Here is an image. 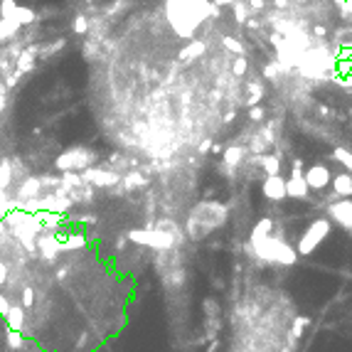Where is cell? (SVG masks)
<instances>
[{
	"label": "cell",
	"mask_w": 352,
	"mask_h": 352,
	"mask_svg": "<svg viewBox=\"0 0 352 352\" xmlns=\"http://www.w3.org/2000/svg\"><path fill=\"white\" fill-rule=\"evenodd\" d=\"M210 13H214L210 0H168V20L180 37H192Z\"/></svg>",
	"instance_id": "obj_1"
},
{
	"label": "cell",
	"mask_w": 352,
	"mask_h": 352,
	"mask_svg": "<svg viewBox=\"0 0 352 352\" xmlns=\"http://www.w3.org/2000/svg\"><path fill=\"white\" fill-rule=\"evenodd\" d=\"M227 222V207L219 202H199L195 210L190 212L187 219V237L190 239H202L212 229L222 227Z\"/></svg>",
	"instance_id": "obj_2"
},
{
	"label": "cell",
	"mask_w": 352,
	"mask_h": 352,
	"mask_svg": "<svg viewBox=\"0 0 352 352\" xmlns=\"http://www.w3.org/2000/svg\"><path fill=\"white\" fill-rule=\"evenodd\" d=\"M128 239L133 241V244L150 246L155 252H170L175 246V237L170 234L168 229H131Z\"/></svg>",
	"instance_id": "obj_3"
},
{
	"label": "cell",
	"mask_w": 352,
	"mask_h": 352,
	"mask_svg": "<svg viewBox=\"0 0 352 352\" xmlns=\"http://www.w3.org/2000/svg\"><path fill=\"white\" fill-rule=\"evenodd\" d=\"M94 160H96V155L91 153V150H86V148H69V150H64L55 160V168L62 170V172H69V170L84 172L86 168H91Z\"/></svg>",
	"instance_id": "obj_4"
},
{
	"label": "cell",
	"mask_w": 352,
	"mask_h": 352,
	"mask_svg": "<svg viewBox=\"0 0 352 352\" xmlns=\"http://www.w3.org/2000/svg\"><path fill=\"white\" fill-rule=\"evenodd\" d=\"M328 234H330V222H328V219H315V222H310V227L303 232V237L298 241V254H300V256L313 254L318 246H320V241H323Z\"/></svg>",
	"instance_id": "obj_5"
},
{
	"label": "cell",
	"mask_w": 352,
	"mask_h": 352,
	"mask_svg": "<svg viewBox=\"0 0 352 352\" xmlns=\"http://www.w3.org/2000/svg\"><path fill=\"white\" fill-rule=\"evenodd\" d=\"M84 183L94 185V187H111V185H118L123 178L118 172H111V170H101V168H86L82 172Z\"/></svg>",
	"instance_id": "obj_6"
},
{
	"label": "cell",
	"mask_w": 352,
	"mask_h": 352,
	"mask_svg": "<svg viewBox=\"0 0 352 352\" xmlns=\"http://www.w3.org/2000/svg\"><path fill=\"white\" fill-rule=\"evenodd\" d=\"M0 13H3V17L15 20V22H20V25H30V22L35 20V13H32L30 8L15 5L13 0H3V5H0Z\"/></svg>",
	"instance_id": "obj_7"
},
{
	"label": "cell",
	"mask_w": 352,
	"mask_h": 352,
	"mask_svg": "<svg viewBox=\"0 0 352 352\" xmlns=\"http://www.w3.org/2000/svg\"><path fill=\"white\" fill-rule=\"evenodd\" d=\"M261 190H264V197L271 199V202H281L283 197H288V192H286V180H283L281 175H266Z\"/></svg>",
	"instance_id": "obj_8"
},
{
	"label": "cell",
	"mask_w": 352,
	"mask_h": 352,
	"mask_svg": "<svg viewBox=\"0 0 352 352\" xmlns=\"http://www.w3.org/2000/svg\"><path fill=\"white\" fill-rule=\"evenodd\" d=\"M286 192H288V197H296V199H303L308 195V183L300 175V163H296V170H293L291 180L286 183Z\"/></svg>",
	"instance_id": "obj_9"
},
{
	"label": "cell",
	"mask_w": 352,
	"mask_h": 352,
	"mask_svg": "<svg viewBox=\"0 0 352 352\" xmlns=\"http://www.w3.org/2000/svg\"><path fill=\"white\" fill-rule=\"evenodd\" d=\"M303 178H306L308 187H313V190H323L325 185L330 183V170L325 168V165H310Z\"/></svg>",
	"instance_id": "obj_10"
},
{
	"label": "cell",
	"mask_w": 352,
	"mask_h": 352,
	"mask_svg": "<svg viewBox=\"0 0 352 352\" xmlns=\"http://www.w3.org/2000/svg\"><path fill=\"white\" fill-rule=\"evenodd\" d=\"M330 217H333L338 224H342L345 229H350L352 232V202L350 199L333 205V207H330Z\"/></svg>",
	"instance_id": "obj_11"
},
{
	"label": "cell",
	"mask_w": 352,
	"mask_h": 352,
	"mask_svg": "<svg viewBox=\"0 0 352 352\" xmlns=\"http://www.w3.org/2000/svg\"><path fill=\"white\" fill-rule=\"evenodd\" d=\"M333 187H335V195H340V197H350L352 195V178L350 175H338L335 183H333Z\"/></svg>",
	"instance_id": "obj_12"
},
{
	"label": "cell",
	"mask_w": 352,
	"mask_h": 352,
	"mask_svg": "<svg viewBox=\"0 0 352 352\" xmlns=\"http://www.w3.org/2000/svg\"><path fill=\"white\" fill-rule=\"evenodd\" d=\"M199 55H205V44H202V42H190V44H185V47H183L180 59L190 62V59H197Z\"/></svg>",
	"instance_id": "obj_13"
},
{
	"label": "cell",
	"mask_w": 352,
	"mask_h": 352,
	"mask_svg": "<svg viewBox=\"0 0 352 352\" xmlns=\"http://www.w3.org/2000/svg\"><path fill=\"white\" fill-rule=\"evenodd\" d=\"M241 158H244V148H241V145H232V148L224 150V163L229 168H237L241 163Z\"/></svg>",
	"instance_id": "obj_14"
},
{
	"label": "cell",
	"mask_w": 352,
	"mask_h": 352,
	"mask_svg": "<svg viewBox=\"0 0 352 352\" xmlns=\"http://www.w3.org/2000/svg\"><path fill=\"white\" fill-rule=\"evenodd\" d=\"M259 165L266 170V175H279V170H281V163H279L276 155H261L259 158Z\"/></svg>",
	"instance_id": "obj_15"
},
{
	"label": "cell",
	"mask_w": 352,
	"mask_h": 352,
	"mask_svg": "<svg viewBox=\"0 0 352 352\" xmlns=\"http://www.w3.org/2000/svg\"><path fill=\"white\" fill-rule=\"evenodd\" d=\"M22 28L20 22H15V20H8V17H3L0 20V40H8V37H13L17 30Z\"/></svg>",
	"instance_id": "obj_16"
},
{
	"label": "cell",
	"mask_w": 352,
	"mask_h": 352,
	"mask_svg": "<svg viewBox=\"0 0 352 352\" xmlns=\"http://www.w3.org/2000/svg\"><path fill=\"white\" fill-rule=\"evenodd\" d=\"M271 227H273V222H271V219H261L259 224L254 227V232H252V241L268 237V234H271Z\"/></svg>",
	"instance_id": "obj_17"
},
{
	"label": "cell",
	"mask_w": 352,
	"mask_h": 352,
	"mask_svg": "<svg viewBox=\"0 0 352 352\" xmlns=\"http://www.w3.org/2000/svg\"><path fill=\"white\" fill-rule=\"evenodd\" d=\"M8 345H10L13 350H20V347H22V330L10 328V330H8Z\"/></svg>",
	"instance_id": "obj_18"
},
{
	"label": "cell",
	"mask_w": 352,
	"mask_h": 352,
	"mask_svg": "<svg viewBox=\"0 0 352 352\" xmlns=\"http://www.w3.org/2000/svg\"><path fill=\"white\" fill-rule=\"evenodd\" d=\"M335 160H340L345 168H350L352 170V153H347V150H342V148H338L335 150Z\"/></svg>",
	"instance_id": "obj_19"
},
{
	"label": "cell",
	"mask_w": 352,
	"mask_h": 352,
	"mask_svg": "<svg viewBox=\"0 0 352 352\" xmlns=\"http://www.w3.org/2000/svg\"><path fill=\"white\" fill-rule=\"evenodd\" d=\"M306 323H308V318H296V320H293V333H291V335H293V338H300Z\"/></svg>",
	"instance_id": "obj_20"
},
{
	"label": "cell",
	"mask_w": 352,
	"mask_h": 352,
	"mask_svg": "<svg viewBox=\"0 0 352 352\" xmlns=\"http://www.w3.org/2000/svg\"><path fill=\"white\" fill-rule=\"evenodd\" d=\"M8 281H10V266L5 261H0V286H5Z\"/></svg>",
	"instance_id": "obj_21"
},
{
	"label": "cell",
	"mask_w": 352,
	"mask_h": 352,
	"mask_svg": "<svg viewBox=\"0 0 352 352\" xmlns=\"http://www.w3.org/2000/svg\"><path fill=\"white\" fill-rule=\"evenodd\" d=\"M232 71H234V77H241V74L246 71V59H244V57H239V59L234 62V67H232Z\"/></svg>",
	"instance_id": "obj_22"
},
{
	"label": "cell",
	"mask_w": 352,
	"mask_h": 352,
	"mask_svg": "<svg viewBox=\"0 0 352 352\" xmlns=\"http://www.w3.org/2000/svg\"><path fill=\"white\" fill-rule=\"evenodd\" d=\"M86 28H89V25H86V17H77V20H74V32L82 35V32H86Z\"/></svg>",
	"instance_id": "obj_23"
},
{
	"label": "cell",
	"mask_w": 352,
	"mask_h": 352,
	"mask_svg": "<svg viewBox=\"0 0 352 352\" xmlns=\"http://www.w3.org/2000/svg\"><path fill=\"white\" fill-rule=\"evenodd\" d=\"M224 44L229 47V49H234V52H239V55H241V47H239V42H237V40H232V37H224Z\"/></svg>",
	"instance_id": "obj_24"
},
{
	"label": "cell",
	"mask_w": 352,
	"mask_h": 352,
	"mask_svg": "<svg viewBox=\"0 0 352 352\" xmlns=\"http://www.w3.org/2000/svg\"><path fill=\"white\" fill-rule=\"evenodd\" d=\"M249 118H252V121H261V118H264V111H261V109H256V106H254L252 111H249Z\"/></svg>",
	"instance_id": "obj_25"
},
{
	"label": "cell",
	"mask_w": 352,
	"mask_h": 352,
	"mask_svg": "<svg viewBox=\"0 0 352 352\" xmlns=\"http://www.w3.org/2000/svg\"><path fill=\"white\" fill-rule=\"evenodd\" d=\"M249 8L252 10H261L264 8V0H249Z\"/></svg>",
	"instance_id": "obj_26"
}]
</instances>
